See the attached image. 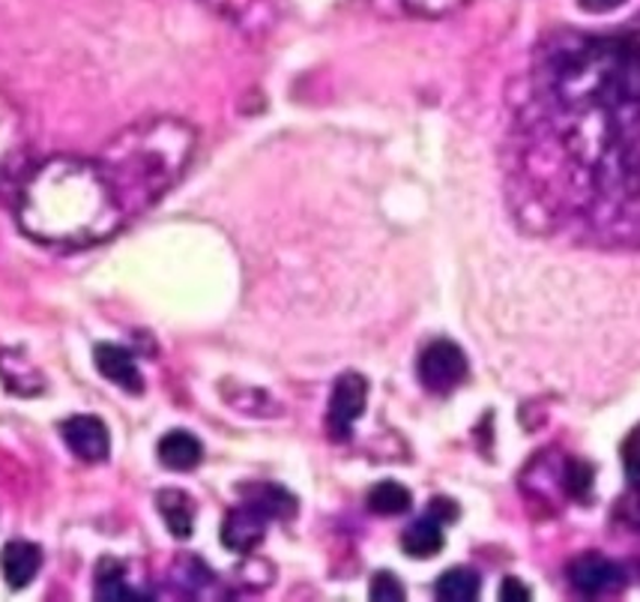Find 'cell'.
<instances>
[{
  "label": "cell",
  "instance_id": "4fadbf2b",
  "mask_svg": "<svg viewBox=\"0 0 640 602\" xmlns=\"http://www.w3.org/2000/svg\"><path fill=\"white\" fill-rule=\"evenodd\" d=\"M443 543H446V536H443V524H440L434 516L419 519V522L410 524L405 534H402V548H405L410 557H416V560H426V557L440 555Z\"/></svg>",
  "mask_w": 640,
  "mask_h": 602
},
{
  "label": "cell",
  "instance_id": "ffe728a7",
  "mask_svg": "<svg viewBox=\"0 0 640 602\" xmlns=\"http://www.w3.org/2000/svg\"><path fill=\"white\" fill-rule=\"evenodd\" d=\"M371 600H405V588H402V581L395 579L393 572H377L374 579H371L369 588Z\"/></svg>",
  "mask_w": 640,
  "mask_h": 602
},
{
  "label": "cell",
  "instance_id": "6da1fadb",
  "mask_svg": "<svg viewBox=\"0 0 640 602\" xmlns=\"http://www.w3.org/2000/svg\"><path fill=\"white\" fill-rule=\"evenodd\" d=\"M129 222L100 160L55 157L34 169L19 193V225L46 246L81 250L114 238Z\"/></svg>",
  "mask_w": 640,
  "mask_h": 602
},
{
  "label": "cell",
  "instance_id": "44dd1931",
  "mask_svg": "<svg viewBox=\"0 0 640 602\" xmlns=\"http://www.w3.org/2000/svg\"><path fill=\"white\" fill-rule=\"evenodd\" d=\"M622 462H626L629 477L635 479V483H640V429H635V432L626 438V443H622Z\"/></svg>",
  "mask_w": 640,
  "mask_h": 602
},
{
  "label": "cell",
  "instance_id": "7a4b0ae2",
  "mask_svg": "<svg viewBox=\"0 0 640 602\" xmlns=\"http://www.w3.org/2000/svg\"><path fill=\"white\" fill-rule=\"evenodd\" d=\"M195 153V129L177 117L141 120L114 136L100 165L126 217L136 219L162 201Z\"/></svg>",
  "mask_w": 640,
  "mask_h": 602
},
{
  "label": "cell",
  "instance_id": "ba28073f",
  "mask_svg": "<svg viewBox=\"0 0 640 602\" xmlns=\"http://www.w3.org/2000/svg\"><path fill=\"white\" fill-rule=\"evenodd\" d=\"M569 579L581 593H607L622 584V572L614 560L602 555H581L569 567Z\"/></svg>",
  "mask_w": 640,
  "mask_h": 602
},
{
  "label": "cell",
  "instance_id": "7c38bea8",
  "mask_svg": "<svg viewBox=\"0 0 640 602\" xmlns=\"http://www.w3.org/2000/svg\"><path fill=\"white\" fill-rule=\"evenodd\" d=\"M156 507L171 534L177 540H189L195 531V500L181 489H162L156 495Z\"/></svg>",
  "mask_w": 640,
  "mask_h": 602
},
{
  "label": "cell",
  "instance_id": "d4e9b609",
  "mask_svg": "<svg viewBox=\"0 0 640 602\" xmlns=\"http://www.w3.org/2000/svg\"><path fill=\"white\" fill-rule=\"evenodd\" d=\"M619 3H626V0H581V7L586 12H607V10H617Z\"/></svg>",
  "mask_w": 640,
  "mask_h": 602
},
{
  "label": "cell",
  "instance_id": "8fae6325",
  "mask_svg": "<svg viewBox=\"0 0 640 602\" xmlns=\"http://www.w3.org/2000/svg\"><path fill=\"white\" fill-rule=\"evenodd\" d=\"M156 453H159V462L168 467V471L186 474V471H195V467L201 465L203 447L191 432L174 429V432L162 435Z\"/></svg>",
  "mask_w": 640,
  "mask_h": 602
},
{
  "label": "cell",
  "instance_id": "2e32d148",
  "mask_svg": "<svg viewBox=\"0 0 640 602\" xmlns=\"http://www.w3.org/2000/svg\"><path fill=\"white\" fill-rule=\"evenodd\" d=\"M129 564L124 560H114V557H105L96 569V597H105V600H120V597H136L141 593L138 588L129 584Z\"/></svg>",
  "mask_w": 640,
  "mask_h": 602
},
{
  "label": "cell",
  "instance_id": "cb8c5ba5",
  "mask_svg": "<svg viewBox=\"0 0 640 602\" xmlns=\"http://www.w3.org/2000/svg\"><path fill=\"white\" fill-rule=\"evenodd\" d=\"M500 597L503 600H530V591L517 579H505L503 588H500Z\"/></svg>",
  "mask_w": 640,
  "mask_h": 602
},
{
  "label": "cell",
  "instance_id": "d6986e66",
  "mask_svg": "<svg viewBox=\"0 0 640 602\" xmlns=\"http://www.w3.org/2000/svg\"><path fill=\"white\" fill-rule=\"evenodd\" d=\"M593 486V467L584 465V462H569V471H566V491L574 495V498H584L586 491Z\"/></svg>",
  "mask_w": 640,
  "mask_h": 602
},
{
  "label": "cell",
  "instance_id": "3957f363",
  "mask_svg": "<svg viewBox=\"0 0 640 602\" xmlns=\"http://www.w3.org/2000/svg\"><path fill=\"white\" fill-rule=\"evenodd\" d=\"M296 503L284 489L279 486H258L248 491L246 503H240L228 512L222 522V546L236 552V555H248L264 543L267 534V522L270 519H284L293 516Z\"/></svg>",
  "mask_w": 640,
  "mask_h": 602
},
{
  "label": "cell",
  "instance_id": "5b68a950",
  "mask_svg": "<svg viewBox=\"0 0 640 602\" xmlns=\"http://www.w3.org/2000/svg\"><path fill=\"white\" fill-rule=\"evenodd\" d=\"M369 402V381L357 372H345L333 386V396H329V408H326V426L333 438H348L353 422L360 420L362 410Z\"/></svg>",
  "mask_w": 640,
  "mask_h": 602
},
{
  "label": "cell",
  "instance_id": "52a82bcc",
  "mask_svg": "<svg viewBox=\"0 0 640 602\" xmlns=\"http://www.w3.org/2000/svg\"><path fill=\"white\" fill-rule=\"evenodd\" d=\"M43 569V548L27 540H12L0 552V572L12 591H22Z\"/></svg>",
  "mask_w": 640,
  "mask_h": 602
},
{
  "label": "cell",
  "instance_id": "5bb4252c",
  "mask_svg": "<svg viewBox=\"0 0 640 602\" xmlns=\"http://www.w3.org/2000/svg\"><path fill=\"white\" fill-rule=\"evenodd\" d=\"M365 503H369V510L374 512V516H386V519H389V516H402V512L410 510V507H414V495H410L402 483L383 479V483H377V486L369 491Z\"/></svg>",
  "mask_w": 640,
  "mask_h": 602
},
{
  "label": "cell",
  "instance_id": "e0dca14e",
  "mask_svg": "<svg viewBox=\"0 0 640 602\" xmlns=\"http://www.w3.org/2000/svg\"><path fill=\"white\" fill-rule=\"evenodd\" d=\"M377 7H395L398 12L407 15H422V19H438L452 10H461L467 0H374Z\"/></svg>",
  "mask_w": 640,
  "mask_h": 602
},
{
  "label": "cell",
  "instance_id": "ac0fdd59",
  "mask_svg": "<svg viewBox=\"0 0 640 602\" xmlns=\"http://www.w3.org/2000/svg\"><path fill=\"white\" fill-rule=\"evenodd\" d=\"M22 126L10 117V108L0 103V174L12 169L15 157L22 153Z\"/></svg>",
  "mask_w": 640,
  "mask_h": 602
},
{
  "label": "cell",
  "instance_id": "9a60e30c",
  "mask_svg": "<svg viewBox=\"0 0 640 602\" xmlns=\"http://www.w3.org/2000/svg\"><path fill=\"white\" fill-rule=\"evenodd\" d=\"M479 588H482V581H479V576L473 569L452 567L440 576L438 584H434V593L446 602H470L479 597Z\"/></svg>",
  "mask_w": 640,
  "mask_h": 602
},
{
  "label": "cell",
  "instance_id": "277c9868",
  "mask_svg": "<svg viewBox=\"0 0 640 602\" xmlns=\"http://www.w3.org/2000/svg\"><path fill=\"white\" fill-rule=\"evenodd\" d=\"M416 372H419V381L428 393L446 396L467 381V357L455 341L434 339L431 345H426V351L419 354Z\"/></svg>",
  "mask_w": 640,
  "mask_h": 602
},
{
  "label": "cell",
  "instance_id": "30bf717a",
  "mask_svg": "<svg viewBox=\"0 0 640 602\" xmlns=\"http://www.w3.org/2000/svg\"><path fill=\"white\" fill-rule=\"evenodd\" d=\"M96 369L102 372V378H108L112 384L124 386L129 393H141L144 390V378L138 372V363L132 354L120 348V345H108V341H102L96 345Z\"/></svg>",
  "mask_w": 640,
  "mask_h": 602
},
{
  "label": "cell",
  "instance_id": "9c48e42d",
  "mask_svg": "<svg viewBox=\"0 0 640 602\" xmlns=\"http://www.w3.org/2000/svg\"><path fill=\"white\" fill-rule=\"evenodd\" d=\"M0 381L7 384L12 396H39L46 390V378L36 369L27 354L19 351V348H3L0 351Z\"/></svg>",
  "mask_w": 640,
  "mask_h": 602
},
{
  "label": "cell",
  "instance_id": "603a6c76",
  "mask_svg": "<svg viewBox=\"0 0 640 602\" xmlns=\"http://www.w3.org/2000/svg\"><path fill=\"white\" fill-rule=\"evenodd\" d=\"M207 3L216 7V10H222L225 15H234V19H243V12L258 7V0H207Z\"/></svg>",
  "mask_w": 640,
  "mask_h": 602
},
{
  "label": "cell",
  "instance_id": "8992f818",
  "mask_svg": "<svg viewBox=\"0 0 640 602\" xmlns=\"http://www.w3.org/2000/svg\"><path fill=\"white\" fill-rule=\"evenodd\" d=\"M60 438L69 447V453L79 455L81 462L88 465H96V462H105L108 453H112V435H108V426L100 420V417H91V414H75V417H67L60 422Z\"/></svg>",
  "mask_w": 640,
  "mask_h": 602
},
{
  "label": "cell",
  "instance_id": "7402d4cb",
  "mask_svg": "<svg viewBox=\"0 0 640 602\" xmlns=\"http://www.w3.org/2000/svg\"><path fill=\"white\" fill-rule=\"evenodd\" d=\"M428 516H434L440 524L455 522V519H458V507H455V500L434 498L431 503H428Z\"/></svg>",
  "mask_w": 640,
  "mask_h": 602
}]
</instances>
